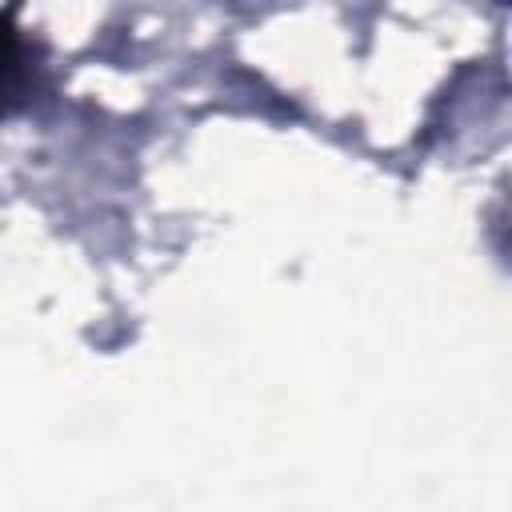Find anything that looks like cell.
<instances>
[{"label":"cell","instance_id":"obj_1","mask_svg":"<svg viewBox=\"0 0 512 512\" xmlns=\"http://www.w3.org/2000/svg\"><path fill=\"white\" fill-rule=\"evenodd\" d=\"M32 88V52L16 28V12H0V116L28 100Z\"/></svg>","mask_w":512,"mask_h":512}]
</instances>
